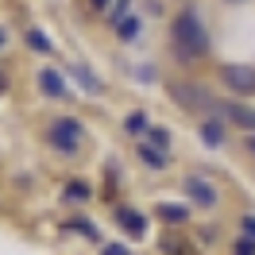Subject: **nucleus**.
Instances as JSON below:
<instances>
[{
  "instance_id": "obj_19",
  "label": "nucleus",
  "mask_w": 255,
  "mask_h": 255,
  "mask_svg": "<svg viewBox=\"0 0 255 255\" xmlns=\"http://www.w3.org/2000/svg\"><path fill=\"white\" fill-rule=\"evenodd\" d=\"M27 43H31L35 50H50V43L43 39V31H27Z\"/></svg>"
},
{
  "instance_id": "obj_2",
  "label": "nucleus",
  "mask_w": 255,
  "mask_h": 255,
  "mask_svg": "<svg viewBox=\"0 0 255 255\" xmlns=\"http://www.w3.org/2000/svg\"><path fill=\"white\" fill-rule=\"evenodd\" d=\"M47 139H50V147H58V151H78V143H81V120H74V116H58L54 124H50V131H47Z\"/></svg>"
},
{
  "instance_id": "obj_13",
  "label": "nucleus",
  "mask_w": 255,
  "mask_h": 255,
  "mask_svg": "<svg viewBox=\"0 0 255 255\" xmlns=\"http://www.w3.org/2000/svg\"><path fill=\"white\" fill-rule=\"evenodd\" d=\"M70 74H74V78L81 81V85H85V89H89V93H97V89H101V78H97L93 70H89V66H70Z\"/></svg>"
},
{
  "instance_id": "obj_28",
  "label": "nucleus",
  "mask_w": 255,
  "mask_h": 255,
  "mask_svg": "<svg viewBox=\"0 0 255 255\" xmlns=\"http://www.w3.org/2000/svg\"><path fill=\"white\" fill-rule=\"evenodd\" d=\"M228 4H236V0H228Z\"/></svg>"
},
{
  "instance_id": "obj_8",
  "label": "nucleus",
  "mask_w": 255,
  "mask_h": 255,
  "mask_svg": "<svg viewBox=\"0 0 255 255\" xmlns=\"http://www.w3.org/2000/svg\"><path fill=\"white\" fill-rule=\"evenodd\" d=\"M228 120H232L236 128H248V131L255 135V109L252 105H228Z\"/></svg>"
},
{
  "instance_id": "obj_18",
  "label": "nucleus",
  "mask_w": 255,
  "mask_h": 255,
  "mask_svg": "<svg viewBox=\"0 0 255 255\" xmlns=\"http://www.w3.org/2000/svg\"><path fill=\"white\" fill-rule=\"evenodd\" d=\"M128 19V0H112V23H124Z\"/></svg>"
},
{
  "instance_id": "obj_24",
  "label": "nucleus",
  "mask_w": 255,
  "mask_h": 255,
  "mask_svg": "<svg viewBox=\"0 0 255 255\" xmlns=\"http://www.w3.org/2000/svg\"><path fill=\"white\" fill-rule=\"evenodd\" d=\"M4 89H8V78H4V70H0V93H4Z\"/></svg>"
},
{
  "instance_id": "obj_27",
  "label": "nucleus",
  "mask_w": 255,
  "mask_h": 255,
  "mask_svg": "<svg viewBox=\"0 0 255 255\" xmlns=\"http://www.w3.org/2000/svg\"><path fill=\"white\" fill-rule=\"evenodd\" d=\"M0 47H4V31H0Z\"/></svg>"
},
{
  "instance_id": "obj_15",
  "label": "nucleus",
  "mask_w": 255,
  "mask_h": 255,
  "mask_svg": "<svg viewBox=\"0 0 255 255\" xmlns=\"http://www.w3.org/2000/svg\"><path fill=\"white\" fill-rule=\"evenodd\" d=\"M147 143H151V147H159V151H162V147L170 143V131H162V128H151V131H147Z\"/></svg>"
},
{
  "instance_id": "obj_4",
  "label": "nucleus",
  "mask_w": 255,
  "mask_h": 255,
  "mask_svg": "<svg viewBox=\"0 0 255 255\" xmlns=\"http://www.w3.org/2000/svg\"><path fill=\"white\" fill-rule=\"evenodd\" d=\"M221 78L228 89H236V93H255V66H224Z\"/></svg>"
},
{
  "instance_id": "obj_25",
  "label": "nucleus",
  "mask_w": 255,
  "mask_h": 255,
  "mask_svg": "<svg viewBox=\"0 0 255 255\" xmlns=\"http://www.w3.org/2000/svg\"><path fill=\"white\" fill-rule=\"evenodd\" d=\"M248 151H252V155H255V135H248Z\"/></svg>"
},
{
  "instance_id": "obj_20",
  "label": "nucleus",
  "mask_w": 255,
  "mask_h": 255,
  "mask_svg": "<svg viewBox=\"0 0 255 255\" xmlns=\"http://www.w3.org/2000/svg\"><path fill=\"white\" fill-rule=\"evenodd\" d=\"M232 255H255V244H252V240H236Z\"/></svg>"
},
{
  "instance_id": "obj_9",
  "label": "nucleus",
  "mask_w": 255,
  "mask_h": 255,
  "mask_svg": "<svg viewBox=\"0 0 255 255\" xmlns=\"http://www.w3.org/2000/svg\"><path fill=\"white\" fill-rule=\"evenodd\" d=\"M139 159H143V166H151V170H166V155L151 143H139Z\"/></svg>"
},
{
  "instance_id": "obj_10",
  "label": "nucleus",
  "mask_w": 255,
  "mask_h": 255,
  "mask_svg": "<svg viewBox=\"0 0 255 255\" xmlns=\"http://www.w3.org/2000/svg\"><path fill=\"white\" fill-rule=\"evenodd\" d=\"M201 143H205V147H221V143H224L221 120H205V124H201Z\"/></svg>"
},
{
  "instance_id": "obj_23",
  "label": "nucleus",
  "mask_w": 255,
  "mask_h": 255,
  "mask_svg": "<svg viewBox=\"0 0 255 255\" xmlns=\"http://www.w3.org/2000/svg\"><path fill=\"white\" fill-rule=\"evenodd\" d=\"M135 78H139V81H155V70H151V66H139V70H135Z\"/></svg>"
},
{
  "instance_id": "obj_3",
  "label": "nucleus",
  "mask_w": 255,
  "mask_h": 255,
  "mask_svg": "<svg viewBox=\"0 0 255 255\" xmlns=\"http://www.w3.org/2000/svg\"><path fill=\"white\" fill-rule=\"evenodd\" d=\"M170 97L182 109H213V93L193 85V81H170Z\"/></svg>"
},
{
  "instance_id": "obj_1",
  "label": "nucleus",
  "mask_w": 255,
  "mask_h": 255,
  "mask_svg": "<svg viewBox=\"0 0 255 255\" xmlns=\"http://www.w3.org/2000/svg\"><path fill=\"white\" fill-rule=\"evenodd\" d=\"M174 50H178V58H186V62L201 58L209 50V31H205V23H201V16H197V8H182V12H178Z\"/></svg>"
},
{
  "instance_id": "obj_6",
  "label": "nucleus",
  "mask_w": 255,
  "mask_h": 255,
  "mask_svg": "<svg viewBox=\"0 0 255 255\" xmlns=\"http://www.w3.org/2000/svg\"><path fill=\"white\" fill-rule=\"evenodd\" d=\"M116 221L124 224L131 236H143V228H147V221H143V213H135V209H128V205H120L116 209Z\"/></svg>"
},
{
  "instance_id": "obj_14",
  "label": "nucleus",
  "mask_w": 255,
  "mask_h": 255,
  "mask_svg": "<svg viewBox=\"0 0 255 255\" xmlns=\"http://www.w3.org/2000/svg\"><path fill=\"white\" fill-rule=\"evenodd\" d=\"M139 27H143V23H139V19H135V16H128L124 23H116V35H120V39H124V43H131V39H135V35H139Z\"/></svg>"
},
{
  "instance_id": "obj_16",
  "label": "nucleus",
  "mask_w": 255,
  "mask_h": 255,
  "mask_svg": "<svg viewBox=\"0 0 255 255\" xmlns=\"http://www.w3.org/2000/svg\"><path fill=\"white\" fill-rule=\"evenodd\" d=\"M66 197H70V201H85V197H89V186H85V182H70V186H66Z\"/></svg>"
},
{
  "instance_id": "obj_5",
  "label": "nucleus",
  "mask_w": 255,
  "mask_h": 255,
  "mask_svg": "<svg viewBox=\"0 0 255 255\" xmlns=\"http://www.w3.org/2000/svg\"><path fill=\"white\" fill-rule=\"evenodd\" d=\"M182 190L190 193V201H197V205H205V209L217 205V190H213V182L201 178V174H190L186 182H182Z\"/></svg>"
},
{
  "instance_id": "obj_22",
  "label": "nucleus",
  "mask_w": 255,
  "mask_h": 255,
  "mask_svg": "<svg viewBox=\"0 0 255 255\" xmlns=\"http://www.w3.org/2000/svg\"><path fill=\"white\" fill-rule=\"evenodd\" d=\"M101 255H128V248H124V244H105V252H101Z\"/></svg>"
},
{
  "instance_id": "obj_12",
  "label": "nucleus",
  "mask_w": 255,
  "mask_h": 255,
  "mask_svg": "<svg viewBox=\"0 0 255 255\" xmlns=\"http://www.w3.org/2000/svg\"><path fill=\"white\" fill-rule=\"evenodd\" d=\"M124 131H128V135H147V131H151V120H147V112H131V116L124 120Z\"/></svg>"
},
{
  "instance_id": "obj_17",
  "label": "nucleus",
  "mask_w": 255,
  "mask_h": 255,
  "mask_svg": "<svg viewBox=\"0 0 255 255\" xmlns=\"http://www.w3.org/2000/svg\"><path fill=\"white\" fill-rule=\"evenodd\" d=\"M66 228H74V232H81V236H89V240L97 236V228H93V224H89V221H81V217H78V221H70V224H66Z\"/></svg>"
},
{
  "instance_id": "obj_21",
  "label": "nucleus",
  "mask_w": 255,
  "mask_h": 255,
  "mask_svg": "<svg viewBox=\"0 0 255 255\" xmlns=\"http://www.w3.org/2000/svg\"><path fill=\"white\" fill-rule=\"evenodd\" d=\"M240 228H244V240H252V244H255V217H244Z\"/></svg>"
},
{
  "instance_id": "obj_11",
  "label": "nucleus",
  "mask_w": 255,
  "mask_h": 255,
  "mask_svg": "<svg viewBox=\"0 0 255 255\" xmlns=\"http://www.w3.org/2000/svg\"><path fill=\"white\" fill-rule=\"evenodd\" d=\"M155 213H159L162 221H170V224H182V221H190V209H186V205H170V201H162V205L155 209Z\"/></svg>"
},
{
  "instance_id": "obj_7",
  "label": "nucleus",
  "mask_w": 255,
  "mask_h": 255,
  "mask_svg": "<svg viewBox=\"0 0 255 255\" xmlns=\"http://www.w3.org/2000/svg\"><path fill=\"white\" fill-rule=\"evenodd\" d=\"M39 89L47 97H66V81H62L58 70H43V74H39Z\"/></svg>"
},
{
  "instance_id": "obj_26",
  "label": "nucleus",
  "mask_w": 255,
  "mask_h": 255,
  "mask_svg": "<svg viewBox=\"0 0 255 255\" xmlns=\"http://www.w3.org/2000/svg\"><path fill=\"white\" fill-rule=\"evenodd\" d=\"M105 4H109V0H93V8H105Z\"/></svg>"
}]
</instances>
